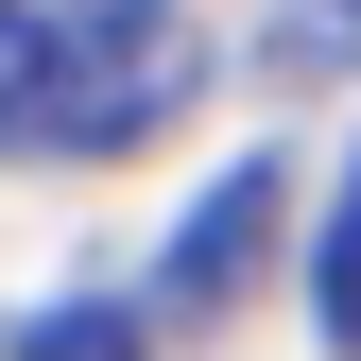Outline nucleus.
Masks as SVG:
<instances>
[{
    "label": "nucleus",
    "mask_w": 361,
    "mask_h": 361,
    "mask_svg": "<svg viewBox=\"0 0 361 361\" xmlns=\"http://www.w3.org/2000/svg\"><path fill=\"white\" fill-rule=\"evenodd\" d=\"M276 207H293V172H276V155H241L190 224H172V276H155V310H172V327H207V310H241V293H258V258H276Z\"/></svg>",
    "instance_id": "obj_1"
},
{
    "label": "nucleus",
    "mask_w": 361,
    "mask_h": 361,
    "mask_svg": "<svg viewBox=\"0 0 361 361\" xmlns=\"http://www.w3.org/2000/svg\"><path fill=\"white\" fill-rule=\"evenodd\" d=\"M0 155H86V35H69V0H0Z\"/></svg>",
    "instance_id": "obj_2"
},
{
    "label": "nucleus",
    "mask_w": 361,
    "mask_h": 361,
    "mask_svg": "<svg viewBox=\"0 0 361 361\" xmlns=\"http://www.w3.org/2000/svg\"><path fill=\"white\" fill-rule=\"evenodd\" d=\"M310 327H327V361H361V155L327 190V241H310Z\"/></svg>",
    "instance_id": "obj_3"
},
{
    "label": "nucleus",
    "mask_w": 361,
    "mask_h": 361,
    "mask_svg": "<svg viewBox=\"0 0 361 361\" xmlns=\"http://www.w3.org/2000/svg\"><path fill=\"white\" fill-rule=\"evenodd\" d=\"M18 361H155V310H121V293H69V310H35Z\"/></svg>",
    "instance_id": "obj_4"
},
{
    "label": "nucleus",
    "mask_w": 361,
    "mask_h": 361,
    "mask_svg": "<svg viewBox=\"0 0 361 361\" xmlns=\"http://www.w3.org/2000/svg\"><path fill=\"white\" fill-rule=\"evenodd\" d=\"M276 52H293V69H327V52H361V0H276Z\"/></svg>",
    "instance_id": "obj_5"
}]
</instances>
